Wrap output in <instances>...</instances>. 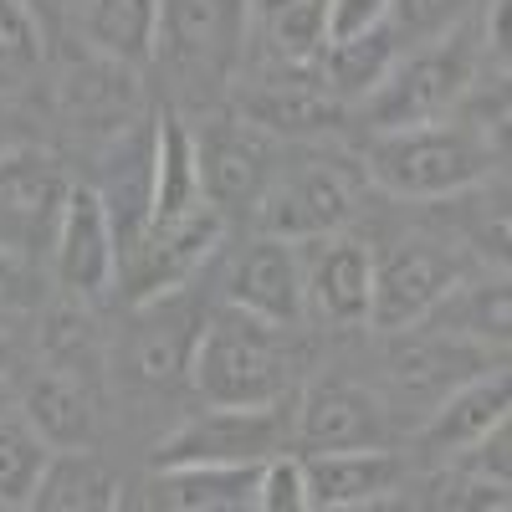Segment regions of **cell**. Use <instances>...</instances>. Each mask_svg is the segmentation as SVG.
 <instances>
[{"label":"cell","instance_id":"obj_1","mask_svg":"<svg viewBox=\"0 0 512 512\" xmlns=\"http://www.w3.org/2000/svg\"><path fill=\"white\" fill-rule=\"evenodd\" d=\"M502 144H492L487 128L466 123V118H436L420 128H395L369 144V180L379 190H390L400 200H441L461 195L477 180H487L492 159Z\"/></svg>","mask_w":512,"mask_h":512},{"label":"cell","instance_id":"obj_2","mask_svg":"<svg viewBox=\"0 0 512 512\" xmlns=\"http://www.w3.org/2000/svg\"><path fill=\"white\" fill-rule=\"evenodd\" d=\"M190 379L210 405H277L292 390L287 338L277 323L231 303L216 318H205Z\"/></svg>","mask_w":512,"mask_h":512},{"label":"cell","instance_id":"obj_3","mask_svg":"<svg viewBox=\"0 0 512 512\" xmlns=\"http://www.w3.org/2000/svg\"><path fill=\"white\" fill-rule=\"evenodd\" d=\"M466 88H472V47L466 41H441L431 52L400 57L390 77L364 98V118L374 134H395V128H420L446 118Z\"/></svg>","mask_w":512,"mask_h":512},{"label":"cell","instance_id":"obj_4","mask_svg":"<svg viewBox=\"0 0 512 512\" xmlns=\"http://www.w3.org/2000/svg\"><path fill=\"white\" fill-rule=\"evenodd\" d=\"M67 195L72 180L57 154L31 144L0 149V251L26 256V262L52 251Z\"/></svg>","mask_w":512,"mask_h":512},{"label":"cell","instance_id":"obj_5","mask_svg":"<svg viewBox=\"0 0 512 512\" xmlns=\"http://www.w3.org/2000/svg\"><path fill=\"white\" fill-rule=\"evenodd\" d=\"M287 415L277 405H210L190 415L175 436L154 446V466H195V461H267L282 451Z\"/></svg>","mask_w":512,"mask_h":512},{"label":"cell","instance_id":"obj_6","mask_svg":"<svg viewBox=\"0 0 512 512\" xmlns=\"http://www.w3.org/2000/svg\"><path fill=\"white\" fill-rule=\"evenodd\" d=\"M216 241H221V210L216 205L195 210V216H185L175 226L139 221L128 236H118V267L128 277L134 303H149V297H164V292L185 287Z\"/></svg>","mask_w":512,"mask_h":512},{"label":"cell","instance_id":"obj_7","mask_svg":"<svg viewBox=\"0 0 512 512\" xmlns=\"http://www.w3.org/2000/svg\"><path fill=\"white\" fill-rule=\"evenodd\" d=\"M246 36V0H159V41L164 52L185 72L226 77V67L241 52Z\"/></svg>","mask_w":512,"mask_h":512},{"label":"cell","instance_id":"obj_8","mask_svg":"<svg viewBox=\"0 0 512 512\" xmlns=\"http://www.w3.org/2000/svg\"><path fill=\"white\" fill-rule=\"evenodd\" d=\"M456 292V262L436 246H400L369 272V318L374 328H410L431 318Z\"/></svg>","mask_w":512,"mask_h":512},{"label":"cell","instance_id":"obj_9","mask_svg":"<svg viewBox=\"0 0 512 512\" xmlns=\"http://www.w3.org/2000/svg\"><path fill=\"white\" fill-rule=\"evenodd\" d=\"M195 164H200L205 200L216 210H246L272 185V144L256 123H236V118L210 123L205 139L195 144Z\"/></svg>","mask_w":512,"mask_h":512},{"label":"cell","instance_id":"obj_10","mask_svg":"<svg viewBox=\"0 0 512 512\" xmlns=\"http://www.w3.org/2000/svg\"><path fill=\"white\" fill-rule=\"evenodd\" d=\"M52 256H57V277L82 297H98L118 277V231H113V216H108V200L98 190L72 185V195L62 205Z\"/></svg>","mask_w":512,"mask_h":512},{"label":"cell","instance_id":"obj_11","mask_svg":"<svg viewBox=\"0 0 512 512\" xmlns=\"http://www.w3.org/2000/svg\"><path fill=\"white\" fill-rule=\"evenodd\" d=\"M267 210H262V226L267 236L277 241H323L333 236L338 226H344L354 216V185L344 169H303L297 180H287L282 190L262 195Z\"/></svg>","mask_w":512,"mask_h":512},{"label":"cell","instance_id":"obj_12","mask_svg":"<svg viewBox=\"0 0 512 512\" xmlns=\"http://www.w3.org/2000/svg\"><path fill=\"white\" fill-rule=\"evenodd\" d=\"M205 333V313L190 308L185 297H149L139 303V328L128 338V364L149 384H175L195 364V344Z\"/></svg>","mask_w":512,"mask_h":512},{"label":"cell","instance_id":"obj_13","mask_svg":"<svg viewBox=\"0 0 512 512\" xmlns=\"http://www.w3.org/2000/svg\"><path fill=\"white\" fill-rule=\"evenodd\" d=\"M256 477H262V461L154 466L144 502L164 512H241V507H256Z\"/></svg>","mask_w":512,"mask_h":512},{"label":"cell","instance_id":"obj_14","mask_svg":"<svg viewBox=\"0 0 512 512\" xmlns=\"http://www.w3.org/2000/svg\"><path fill=\"white\" fill-rule=\"evenodd\" d=\"M246 123L272 128V134H318V128L338 123V103L323 88V67H292L272 62L256 77V93L246 98Z\"/></svg>","mask_w":512,"mask_h":512},{"label":"cell","instance_id":"obj_15","mask_svg":"<svg viewBox=\"0 0 512 512\" xmlns=\"http://www.w3.org/2000/svg\"><path fill=\"white\" fill-rule=\"evenodd\" d=\"M308 507L318 512H349L374 507L400 482V461L379 446H349V451H308L303 456Z\"/></svg>","mask_w":512,"mask_h":512},{"label":"cell","instance_id":"obj_16","mask_svg":"<svg viewBox=\"0 0 512 512\" xmlns=\"http://www.w3.org/2000/svg\"><path fill=\"white\" fill-rule=\"evenodd\" d=\"M231 303L277 328L297 323V313H303V262H297L292 241L262 236L241 256V267L231 277Z\"/></svg>","mask_w":512,"mask_h":512},{"label":"cell","instance_id":"obj_17","mask_svg":"<svg viewBox=\"0 0 512 512\" xmlns=\"http://www.w3.org/2000/svg\"><path fill=\"white\" fill-rule=\"evenodd\" d=\"M384 415L374 395L354 384H318L308 400L297 405V441L308 451H349V446H379Z\"/></svg>","mask_w":512,"mask_h":512},{"label":"cell","instance_id":"obj_18","mask_svg":"<svg viewBox=\"0 0 512 512\" xmlns=\"http://www.w3.org/2000/svg\"><path fill=\"white\" fill-rule=\"evenodd\" d=\"M144 221L149 226H175L195 210H205V185H200V164H195V139L180 118H159L154 134V175L144 195Z\"/></svg>","mask_w":512,"mask_h":512},{"label":"cell","instance_id":"obj_19","mask_svg":"<svg viewBox=\"0 0 512 512\" xmlns=\"http://www.w3.org/2000/svg\"><path fill=\"white\" fill-rule=\"evenodd\" d=\"M507 405H512L507 374H502V369L477 374V379L456 384V390L431 410L420 441H425V451H466V446H477L492 425L507 420Z\"/></svg>","mask_w":512,"mask_h":512},{"label":"cell","instance_id":"obj_20","mask_svg":"<svg viewBox=\"0 0 512 512\" xmlns=\"http://www.w3.org/2000/svg\"><path fill=\"white\" fill-rule=\"evenodd\" d=\"M313 262L303 272V292L328 323H364L369 318V251L359 241H313Z\"/></svg>","mask_w":512,"mask_h":512},{"label":"cell","instance_id":"obj_21","mask_svg":"<svg viewBox=\"0 0 512 512\" xmlns=\"http://www.w3.org/2000/svg\"><path fill=\"white\" fill-rule=\"evenodd\" d=\"M118 502H123L118 477L93 451H77V446H62V456H47L36 497H31V507H47V512H108Z\"/></svg>","mask_w":512,"mask_h":512},{"label":"cell","instance_id":"obj_22","mask_svg":"<svg viewBox=\"0 0 512 512\" xmlns=\"http://www.w3.org/2000/svg\"><path fill=\"white\" fill-rule=\"evenodd\" d=\"M400 62V41L390 31V21L374 26V31H359V36H344V41H328L323 47V82L333 98H369L390 67Z\"/></svg>","mask_w":512,"mask_h":512},{"label":"cell","instance_id":"obj_23","mask_svg":"<svg viewBox=\"0 0 512 512\" xmlns=\"http://www.w3.org/2000/svg\"><path fill=\"white\" fill-rule=\"evenodd\" d=\"M256 31L272 62L308 67L328 47V0H256Z\"/></svg>","mask_w":512,"mask_h":512},{"label":"cell","instance_id":"obj_24","mask_svg":"<svg viewBox=\"0 0 512 512\" xmlns=\"http://www.w3.org/2000/svg\"><path fill=\"white\" fill-rule=\"evenodd\" d=\"M88 36L108 62H149L159 41V0H93Z\"/></svg>","mask_w":512,"mask_h":512},{"label":"cell","instance_id":"obj_25","mask_svg":"<svg viewBox=\"0 0 512 512\" xmlns=\"http://www.w3.org/2000/svg\"><path fill=\"white\" fill-rule=\"evenodd\" d=\"M26 415H31V431L47 446H88V436H93V395L72 374L36 379Z\"/></svg>","mask_w":512,"mask_h":512},{"label":"cell","instance_id":"obj_26","mask_svg":"<svg viewBox=\"0 0 512 512\" xmlns=\"http://www.w3.org/2000/svg\"><path fill=\"white\" fill-rule=\"evenodd\" d=\"M47 456H52L47 441L31 425H16L0 415V507H31Z\"/></svg>","mask_w":512,"mask_h":512},{"label":"cell","instance_id":"obj_27","mask_svg":"<svg viewBox=\"0 0 512 512\" xmlns=\"http://www.w3.org/2000/svg\"><path fill=\"white\" fill-rule=\"evenodd\" d=\"M41 67V26L26 0H0V93L21 88Z\"/></svg>","mask_w":512,"mask_h":512},{"label":"cell","instance_id":"obj_28","mask_svg":"<svg viewBox=\"0 0 512 512\" xmlns=\"http://www.w3.org/2000/svg\"><path fill=\"white\" fill-rule=\"evenodd\" d=\"M451 303V333H466V338H482V344H507V328H512V318H507V287L502 282H492V287H472L456 303V292L446 297Z\"/></svg>","mask_w":512,"mask_h":512},{"label":"cell","instance_id":"obj_29","mask_svg":"<svg viewBox=\"0 0 512 512\" xmlns=\"http://www.w3.org/2000/svg\"><path fill=\"white\" fill-rule=\"evenodd\" d=\"M477 0H390V31L395 41H441L451 26L466 21Z\"/></svg>","mask_w":512,"mask_h":512},{"label":"cell","instance_id":"obj_30","mask_svg":"<svg viewBox=\"0 0 512 512\" xmlns=\"http://www.w3.org/2000/svg\"><path fill=\"white\" fill-rule=\"evenodd\" d=\"M256 507L262 512H303L308 482H303V456H267L256 477Z\"/></svg>","mask_w":512,"mask_h":512},{"label":"cell","instance_id":"obj_31","mask_svg":"<svg viewBox=\"0 0 512 512\" xmlns=\"http://www.w3.org/2000/svg\"><path fill=\"white\" fill-rule=\"evenodd\" d=\"M512 497H507V482H492V477H446V482H436V492H431V507H482V512H502Z\"/></svg>","mask_w":512,"mask_h":512},{"label":"cell","instance_id":"obj_32","mask_svg":"<svg viewBox=\"0 0 512 512\" xmlns=\"http://www.w3.org/2000/svg\"><path fill=\"white\" fill-rule=\"evenodd\" d=\"M390 16V0H328V41H344L359 31H374Z\"/></svg>","mask_w":512,"mask_h":512},{"label":"cell","instance_id":"obj_33","mask_svg":"<svg viewBox=\"0 0 512 512\" xmlns=\"http://www.w3.org/2000/svg\"><path fill=\"white\" fill-rule=\"evenodd\" d=\"M477 451V472L482 477H492V482H507L512 477V451H507V420L502 425H492V431L472 446Z\"/></svg>","mask_w":512,"mask_h":512},{"label":"cell","instance_id":"obj_34","mask_svg":"<svg viewBox=\"0 0 512 512\" xmlns=\"http://www.w3.org/2000/svg\"><path fill=\"white\" fill-rule=\"evenodd\" d=\"M487 41L507 57V0H492V21H487Z\"/></svg>","mask_w":512,"mask_h":512},{"label":"cell","instance_id":"obj_35","mask_svg":"<svg viewBox=\"0 0 512 512\" xmlns=\"http://www.w3.org/2000/svg\"><path fill=\"white\" fill-rule=\"evenodd\" d=\"M11 287H16V272H11V256L0 251V303L11 297Z\"/></svg>","mask_w":512,"mask_h":512},{"label":"cell","instance_id":"obj_36","mask_svg":"<svg viewBox=\"0 0 512 512\" xmlns=\"http://www.w3.org/2000/svg\"><path fill=\"white\" fill-rule=\"evenodd\" d=\"M6 405H11V390H6V384H0V415H6Z\"/></svg>","mask_w":512,"mask_h":512},{"label":"cell","instance_id":"obj_37","mask_svg":"<svg viewBox=\"0 0 512 512\" xmlns=\"http://www.w3.org/2000/svg\"><path fill=\"white\" fill-rule=\"evenodd\" d=\"M0 364H6V338H0Z\"/></svg>","mask_w":512,"mask_h":512}]
</instances>
